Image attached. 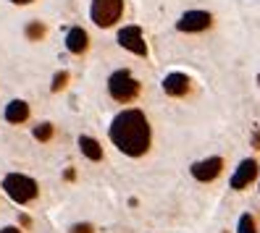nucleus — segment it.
<instances>
[{"label": "nucleus", "mask_w": 260, "mask_h": 233, "mask_svg": "<svg viewBox=\"0 0 260 233\" xmlns=\"http://www.w3.org/2000/svg\"><path fill=\"white\" fill-rule=\"evenodd\" d=\"M111 142L129 158H142V154L150 149L152 142V131H150V121L142 110L137 107H129V110H121L111 129H108Z\"/></svg>", "instance_id": "1"}, {"label": "nucleus", "mask_w": 260, "mask_h": 233, "mask_svg": "<svg viewBox=\"0 0 260 233\" xmlns=\"http://www.w3.org/2000/svg\"><path fill=\"white\" fill-rule=\"evenodd\" d=\"M142 84L132 76L129 68H118L108 76V95L116 100V102H132L137 100V95H140Z\"/></svg>", "instance_id": "2"}, {"label": "nucleus", "mask_w": 260, "mask_h": 233, "mask_svg": "<svg viewBox=\"0 0 260 233\" xmlns=\"http://www.w3.org/2000/svg\"><path fill=\"white\" fill-rule=\"evenodd\" d=\"M3 191L16 202V205H29L32 199H37L40 186L35 178H29L24 173H8L3 178Z\"/></svg>", "instance_id": "3"}, {"label": "nucleus", "mask_w": 260, "mask_h": 233, "mask_svg": "<svg viewBox=\"0 0 260 233\" xmlns=\"http://www.w3.org/2000/svg\"><path fill=\"white\" fill-rule=\"evenodd\" d=\"M124 16V0H92L89 6V19L100 29H111Z\"/></svg>", "instance_id": "4"}, {"label": "nucleus", "mask_w": 260, "mask_h": 233, "mask_svg": "<svg viewBox=\"0 0 260 233\" xmlns=\"http://www.w3.org/2000/svg\"><path fill=\"white\" fill-rule=\"evenodd\" d=\"M116 42L121 45L124 50H129L132 55H140V58H147V42H145V34L137 24H129V26H121L118 34H116Z\"/></svg>", "instance_id": "5"}, {"label": "nucleus", "mask_w": 260, "mask_h": 233, "mask_svg": "<svg viewBox=\"0 0 260 233\" xmlns=\"http://www.w3.org/2000/svg\"><path fill=\"white\" fill-rule=\"evenodd\" d=\"M210 26H213V13L210 11H200V8L184 11L179 16V21H176V29H179V32H184V34L205 32V29H210Z\"/></svg>", "instance_id": "6"}, {"label": "nucleus", "mask_w": 260, "mask_h": 233, "mask_svg": "<svg viewBox=\"0 0 260 233\" xmlns=\"http://www.w3.org/2000/svg\"><path fill=\"white\" fill-rule=\"evenodd\" d=\"M221 170H223V158H205V160H197L189 168V173H192L194 181L210 183V181H216L221 176Z\"/></svg>", "instance_id": "7"}, {"label": "nucleus", "mask_w": 260, "mask_h": 233, "mask_svg": "<svg viewBox=\"0 0 260 233\" xmlns=\"http://www.w3.org/2000/svg\"><path fill=\"white\" fill-rule=\"evenodd\" d=\"M163 92L168 97H187L189 92H192V79L187 73H181V71H171V73H166V79L160 82Z\"/></svg>", "instance_id": "8"}, {"label": "nucleus", "mask_w": 260, "mask_h": 233, "mask_svg": "<svg viewBox=\"0 0 260 233\" xmlns=\"http://www.w3.org/2000/svg\"><path fill=\"white\" fill-rule=\"evenodd\" d=\"M257 173H260V168H257V163H255L252 158L242 160V163H239V168L234 170V176H232V189H234V191L247 189V186L257 178Z\"/></svg>", "instance_id": "9"}, {"label": "nucleus", "mask_w": 260, "mask_h": 233, "mask_svg": "<svg viewBox=\"0 0 260 233\" xmlns=\"http://www.w3.org/2000/svg\"><path fill=\"white\" fill-rule=\"evenodd\" d=\"M89 48V34H87V29L82 26H71L69 32H66V50L71 55H84Z\"/></svg>", "instance_id": "10"}, {"label": "nucleus", "mask_w": 260, "mask_h": 233, "mask_svg": "<svg viewBox=\"0 0 260 233\" xmlns=\"http://www.w3.org/2000/svg\"><path fill=\"white\" fill-rule=\"evenodd\" d=\"M29 118V105L24 100H11L6 105V121L8 123H24Z\"/></svg>", "instance_id": "11"}, {"label": "nucleus", "mask_w": 260, "mask_h": 233, "mask_svg": "<svg viewBox=\"0 0 260 233\" xmlns=\"http://www.w3.org/2000/svg\"><path fill=\"white\" fill-rule=\"evenodd\" d=\"M79 149H82V154L87 160H103V147H100V142L98 139H92V136H79Z\"/></svg>", "instance_id": "12"}, {"label": "nucleus", "mask_w": 260, "mask_h": 233, "mask_svg": "<svg viewBox=\"0 0 260 233\" xmlns=\"http://www.w3.org/2000/svg\"><path fill=\"white\" fill-rule=\"evenodd\" d=\"M24 34H26V40L40 42L45 34H48V26H45L42 21H29V24H26V29H24Z\"/></svg>", "instance_id": "13"}, {"label": "nucleus", "mask_w": 260, "mask_h": 233, "mask_svg": "<svg viewBox=\"0 0 260 233\" xmlns=\"http://www.w3.org/2000/svg\"><path fill=\"white\" fill-rule=\"evenodd\" d=\"M53 123H48V121H45V123H40V126H35V139H37V142H50V139H53Z\"/></svg>", "instance_id": "14"}, {"label": "nucleus", "mask_w": 260, "mask_h": 233, "mask_svg": "<svg viewBox=\"0 0 260 233\" xmlns=\"http://www.w3.org/2000/svg\"><path fill=\"white\" fill-rule=\"evenodd\" d=\"M237 233H260V230L255 228V220H252V215H250V212H244V215L239 217Z\"/></svg>", "instance_id": "15"}, {"label": "nucleus", "mask_w": 260, "mask_h": 233, "mask_svg": "<svg viewBox=\"0 0 260 233\" xmlns=\"http://www.w3.org/2000/svg\"><path fill=\"white\" fill-rule=\"evenodd\" d=\"M69 71H58L55 76H53V84H50V89L53 92H60V89H66V84H69Z\"/></svg>", "instance_id": "16"}, {"label": "nucleus", "mask_w": 260, "mask_h": 233, "mask_svg": "<svg viewBox=\"0 0 260 233\" xmlns=\"http://www.w3.org/2000/svg\"><path fill=\"white\" fill-rule=\"evenodd\" d=\"M69 233H95V228L89 225V223H76V225H71Z\"/></svg>", "instance_id": "17"}, {"label": "nucleus", "mask_w": 260, "mask_h": 233, "mask_svg": "<svg viewBox=\"0 0 260 233\" xmlns=\"http://www.w3.org/2000/svg\"><path fill=\"white\" fill-rule=\"evenodd\" d=\"M0 233H21V228H16V225H6V228H0Z\"/></svg>", "instance_id": "18"}, {"label": "nucleus", "mask_w": 260, "mask_h": 233, "mask_svg": "<svg viewBox=\"0 0 260 233\" xmlns=\"http://www.w3.org/2000/svg\"><path fill=\"white\" fill-rule=\"evenodd\" d=\"M252 147H255V149H260V131H255V134H252Z\"/></svg>", "instance_id": "19"}, {"label": "nucleus", "mask_w": 260, "mask_h": 233, "mask_svg": "<svg viewBox=\"0 0 260 233\" xmlns=\"http://www.w3.org/2000/svg\"><path fill=\"white\" fill-rule=\"evenodd\" d=\"M11 3H16V6H29V3H35V0H11Z\"/></svg>", "instance_id": "20"}, {"label": "nucleus", "mask_w": 260, "mask_h": 233, "mask_svg": "<svg viewBox=\"0 0 260 233\" xmlns=\"http://www.w3.org/2000/svg\"><path fill=\"white\" fill-rule=\"evenodd\" d=\"M74 176H76L74 170H66V173H63V178H66V181H74Z\"/></svg>", "instance_id": "21"}, {"label": "nucleus", "mask_w": 260, "mask_h": 233, "mask_svg": "<svg viewBox=\"0 0 260 233\" xmlns=\"http://www.w3.org/2000/svg\"><path fill=\"white\" fill-rule=\"evenodd\" d=\"M257 87H260V73H257Z\"/></svg>", "instance_id": "22"}]
</instances>
